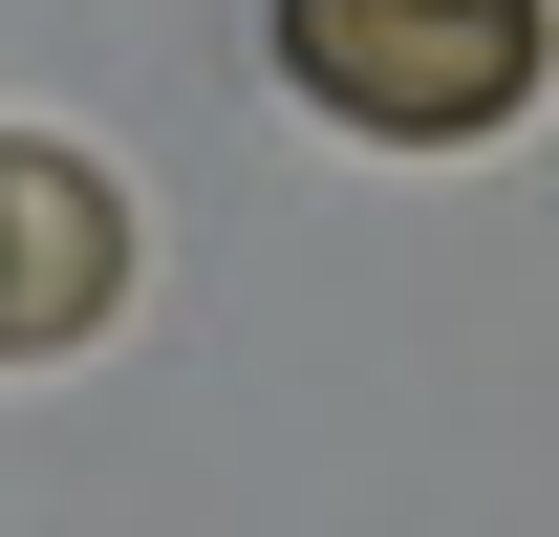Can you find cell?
<instances>
[{
    "mask_svg": "<svg viewBox=\"0 0 559 537\" xmlns=\"http://www.w3.org/2000/svg\"><path fill=\"white\" fill-rule=\"evenodd\" d=\"M538 65H559L538 0H280V86H301L323 130H366V151H474V130H516Z\"/></svg>",
    "mask_w": 559,
    "mask_h": 537,
    "instance_id": "6da1fadb",
    "label": "cell"
},
{
    "mask_svg": "<svg viewBox=\"0 0 559 537\" xmlns=\"http://www.w3.org/2000/svg\"><path fill=\"white\" fill-rule=\"evenodd\" d=\"M108 301H130V194H108L86 151L0 130V366H66Z\"/></svg>",
    "mask_w": 559,
    "mask_h": 537,
    "instance_id": "7a4b0ae2",
    "label": "cell"
}]
</instances>
